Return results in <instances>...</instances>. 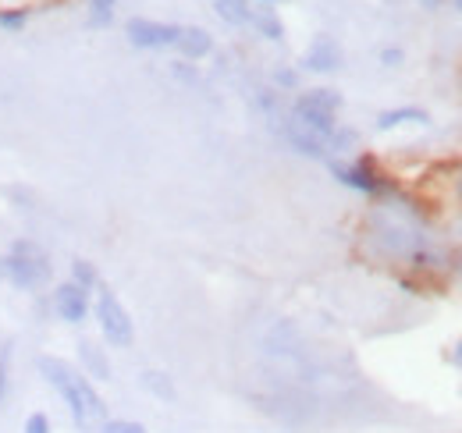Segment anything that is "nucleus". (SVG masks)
<instances>
[{
  "label": "nucleus",
  "instance_id": "obj_1",
  "mask_svg": "<svg viewBox=\"0 0 462 433\" xmlns=\"http://www.w3.org/2000/svg\"><path fill=\"white\" fill-rule=\"evenodd\" d=\"M359 256L374 267L409 273V277H438L452 273L456 253L441 245L430 227L427 207L409 196L402 185L381 199H370L359 220Z\"/></svg>",
  "mask_w": 462,
  "mask_h": 433
},
{
  "label": "nucleus",
  "instance_id": "obj_2",
  "mask_svg": "<svg viewBox=\"0 0 462 433\" xmlns=\"http://www.w3.org/2000/svg\"><path fill=\"white\" fill-rule=\"evenodd\" d=\"M36 370H40V377L47 380V387L60 398V405L68 409L71 423L82 433H97L104 419H111L107 416V401L100 398L97 383L86 377L79 366H71L68 359L47 352V355L36 359Z\"/></svg>",
  "mask_w": 462,
  "mask_h": 433
},
{
  "label": "nucleus",
  "instance_id": "obj_3",
  "mask_svg": "<svg viewBox=\"0 0 462 433\" xmlns=\"http://www.w3.org/2000/svg\"><path fill=\"white\" fill-rule=\"evenodd\" d=\"M0 277L7 284H14L18 291L36 295L40 288L51 284L54 267H51V256H47L43 245H36L32 238H14L11 249L0 256Z\"/></svg>",
  "mask_w": 462,
  "mask_h": 433
},
{
  "label": "nucleus",
  "instance_id": "obj_4",
  "mask_svg": "<svg viewBox=\"0 0 462 433\" xmlns=\"http://www.w3.org/2000/svg\"><path fill=\"white\" fill-rule=\"evenodd\" d=\"M342 107H346V100H342L338 89H331V86H313V89H299V97L291 100V107L285 110V117L295 121V124H302L306 132L320 135V139H331L335 128L342 124V121H338Z\"/></svg>",
  "mask_w": 462,
  "mask_h": 433
},
{
  "label": "nucleus",
  "instance_id": "obj_5",
  "mask_svg": "<svg viewBox=\"0 0 462 433\" xmlns=\"http://www.w3.org/2000/svg\"><path fill=\"white\" fill-rule=\"evenodd\" d=\"M324 163H328V170L335 174L338 185H346V189L366 196V199H381V196H388V192L399 189V181L377 163L374 153H352L346 161H324Z\"/></svg>",
  "mask_w": 462,
  "mask_h": 433
},
{
  "label": "nucleus",
  "instance_id": "obj_6",
  "mask_svg": "<svg viewBox=\"0 0 462 433\" xmlns=\"http://www.w3.org/2000/svg\"><path fill=\"white\" fill-rule=\"evenodd\" d=\"M93 320L100 327V341L107 348H132L135 345V320H132L128 306L117 299L115 288L104 281L93 291Z\"/></svg>",
  "mask_w": 462,
  "mask_h": 433
},
{
  "label": "nucleus",
  "instance_id": "obj_7",
  "mask_svg": "<svg viewBox=\"0 0 462 433\" xmlns=\"http://www.w3.org/2000/svg\"><path fill=\"white\" fill-rule=\"evenodd\" d=\"M51 309L58 313L60 324L82 327L93 317V291H86V288L75 284L71 277H68V281H58L54 291H51Z\"/></svg>",
  "mask_w": 462,
  "mask_h": 433
},
{
  "label": "nucleus",
  "instance_id": "obj_8",
  "mask_svg": "<svg viewBox=\"0 0 462 433\" xmlns=\"http://www.w3.org/2000/svg\"><path fill=\"white\" fill-rule=\"evenodd\" d=\"M181 25L174 22H157V18H128L125 36L135 51H174Z\"/></svg>",
  "mask_w": 462,
  "mask_h": 433
},
{
  "label": "nucleus",
  "instance_id": "obj_9",
  "mask_svg": "<svg viewBox=\"0 0 462 433\" xmlns=\"http://www.w3.org/2000/svg\"><path fill=\"white\" fill-rule=\"evenodd\" d=\"M342 60H346V54H342L338 40L328 36V32H320V36H313L310 47L302 51L299 68H302V71H313V75H335V71L342 68Z\"/></svg>",
  "mask_w": 462,
  "mask_h": 433
},
{
  "label": "nucleus",
  "instance_id": "obj_10",
  "mask_svg": "<svg viewBox=\"0 0 462 433\" xmlns=\"http://www.w3.org/2000/svg\"><path fill=\"white\" fill-rule=\"evenodd\" d=\"M75 355H79V370L93 380V383H97V380H100V383H111V380H115V363H111V355H107V348H104L100 341L79 337V341H75Z\"/></svg>",
  "mask_w": 462,
  "mask_h": 433
},
{
  "label": "nucleus",
  "instance_id": "obj_11",
  "mask_svg": "<svg viewBox=\"0 0 462 433\" xmlns=\"http://www.w3.org/2000/svg\"><path fill=\"white\" fill-rule=\"evenodd\" d=\"M174 51H178V57H181V60L199 64V60H207V57L214 54V36H210L203 25H181Z\"/></svg>",
  "mask_w": 462,
  "mask_h": 433
},
{
  "label": "nucleus",
  "instance_id": "obj_12",
  "mask_svg": "<svg viewBox=\"0 0 462 433\" xmlns=\"http://www.w3.org/2000/svg\"><path fill=\"white\" fill-rule=\"evenodd\" d=\"M405 124H430V114L423 107H392V110H381L374 128L377 132H395V128H405Z\"/></svg>",
  "mask_w": 462,
  "mask_h": 433
},
{
  "label": "nucleus",
  "instance_id": "obj_13",
  "mask_svg": "<svg viewBox=\"0 0 462 433\" xmlns=\"http://www.w3.org/2000/svg\"><path fill=\"white\" fill-rule=\"evenodd\" d=\"M249 25H253L263 40H271V43H285V22H282V14H278L274 7H253Z\"/></svg>",
  "mask_w": 462,
  "mask_h": 433
},
{
  "label": "nucleus",
  "instance_id": "obj_14",
  "mask_svg": "<svg viewBox=\"0 0 462 433\" xmlns=\"http://www.w3.org/2000/svg\"><path fill=\"white\" fill-rule=\"evenodd\" d=\"M139 387L146 394H153L157 401H178V387H174L171 373H164V370H143L139 373Z\"/></svg>",
  "mask_w": 462,
  "mask_h": 433
},
{
  "label": "nucleus",
  "instance_id": "obj_15",
  "mask_svg": "<svg viewBox=\"0 0 462 433\" xmlns=\"http://www.w3.org/2000/svg\"><path fill=\"white\" fill-rule=\"evenodd\" d=\"M214 11H217V18H221L225 25L242 29V25H249V18H253V0H214Z\"/></svg>",
  "mask_w": 462,
  "mask_h": 433
},
{
  "label": "nucleus",
  "instance_id": "obj_16",
  "mask_svg": "<svg viewBox=\"0 0 462 433\" xmlns=\"http://www.w3.org/2000/svg\"><path fill=\"white\" fill-rule=\"evenodd\" d=\"M71 281H75V284H82L86 291H97V288H100V271H97V263H93V260L79 256V260H71Z\"/></svg>",
  "mask_w": 462,
  "mask_h": 433
},
{
  "label": "nucleus",
  "instance_id": "obj_17",
  "mask_svg": "<svg viewBox=\"0 0 462 433\" xmlns=\"http://www.w3.org/2000/svg\"><path fill=\"white\" fill-rule=\"evenodd\" d=\"M86 11H89V29H107L115 22L117 0H86Z\"/></svg>",
  "mask_w": 462,
  "mask_h": 433
},
{
  "label": "nucleus",
  "instance_id": "obj_18",
  "mask_svg": "<svg viewBox=\"0 0 462 433\" xmlns=\"http://www.w3.org/2000/svg\"><path fill=\"white\" fill-rule=\"evenodd\" d=\"M11 370H14V345L11 341H0V409L11 394Z\"/></svg>",
  "mask_w": 462,
  "mask_h": 433
},
{
  "label": "nucleus",
  "instance_id": "obj_19",
  "mask_svg": "<svg viewBox=\"0 0 462 433\" xmlns=\"http://www.w3.org/2000/svg\"><path fill=\"white\" fill-rule=\"evenodd\" d=\"M29 25V7H0V32L18 36Z\"/></svg>",
  "mask_w": 462,
  "mask_h": 433
},
{
  "label": "nucleus",
  "instance_id": "obj_20",
  "mask_svg": "<svg viewBox=\"0 0 462 433\" xmlns=\"http://www.w3.org/2000/svg\"><path fill=\"white\" fill-rule=\"evenodd\" d=\"M271 86L282 93H299V68H278L271 75Z\"/></svg>",
  "mask_w": 462,
  "mask_h": 433
},
{
  "label": "nucleus",
  "instance_id": "obj_21",
  "mask_svg": "<svg viewBox=\"0 0 462 433\" xmlns=\"http://www.w3.org/2000/svg\"><path fill=\"white\" fill-rule=\"evenodd\" d=\"M22 433H54V419H51L43 409H36V412H29V416H25Z\"/></svg>",
  "mask_w": 462,
  "mask_h": 433
},
{
  "label": "nucleus",
  "instance_id": "obj_22",
  "mask_svg": "<svg viewBox=\"0 0 462 433\" xmlns=\"http://www.w3.org/2000/svg\"><path fill=\"white\" fill-rule=\"evenodd\" d=\"M97 433H150L139 419H104Z\"/></svg>",
  "mask_w": 462,
  "mask_h": 433
},
{
  "label": "nucleus",
  "instance_id": "obj_23",
  "mask_svg": "<svg viewBox=\"0 0 462 433\" xmlns=\"http://www.w3.org/2000/svg\"><path fill=\"white\" fill-rule=\"evenodd\" d=\"M174 78H181V82H189V86H196L199 82V71H196V64H189V60H178L171 64Z\"/></svg>",
  "mask_w": 462,
  "mask_h": 433
},
{
  "label": "nucleus",
  "instance_id": "obj_24",
  "mask_svg": "<svg viewBox=\"0 0 462 433\" xmlns=\"http://www.w3.org/2000/svg\"><path fill=\"white\" fill-rule=\"evenodd\" d=\"M402 60H405L402 47H384V51H381V64H384V68H402Z\"/></svg>",
  "mask_w": 462,
  "mask_h": 433
},
{
  "label": "nucleus",
  "instance_id": "obj_25",
  "mask_svg": "<svg viewBox=\"0 0 462 433\" xmlns=\"http://www.w3.org/2000/svg\"><path fill=\"white\" fill-rule=\"evenodd\" d=\"M448 189H452V199H456V207H459L462 214V163L452 170V178H448Z\"/></svg>",
  "mask_w": 462,
  "mask_h": 433
},
{
  "label": "nucleus",
  "instance_id": "obj_26",
  "mask_svg": "<svg viewBox=\"0 0 462 433\" xmlns=\"http://www.w3.org/2000/svg\"><path fill=\"white\" fill-rule=\"evenodd\" d=\"M452 366H459L462 370V337L456 341V348H452Z\"/></svg>",
  "mask_w": 462,
  "mask_h": 433
},
{
  "label": "nucleus",
  "instance_id": "obj_27",
  "mask_svg": "<svg viewBox=\"0 0 462 433\" xmlns=\"http://www.w3.org/2000/svg\"><path fill=\"white\" fill-rule=\"evenodd\" d=\"M253 4H263V7H271V4H282V0H253Z\"/></svg>",
  "mask_w": 462,
  "mask_h": 433
},
{
  "label": "nucleus",
  "instance_id": "obj_28",
  "mask_svg": "<svg viewBox=\"0 0 462 433\" xmlns=\"http://www.w3.org/2000/svg\"><path fill=\"white\" fill-rule=\"evenodd\" d=\"M423 4H427L430 11H434V7H441V0H423Z\"/></svg>",
  "mask_w": 462,
  "mask_h": 433
},
{
  "label": "nucleus",
  "instance_id": "obj_29",
  "mask_svg": "<svg viewBox=\"0 0 462 433\" xmlns=\"http://www.w3.org/2000/svg\"><path fill=\"white\" fill-rule=\"evenodd\" d=\"M452 4H456V7H459V11H462V0H452Z\"/></svg>",
  "mask_w": 462,
  "mask_h": 433
}]
</instances>
